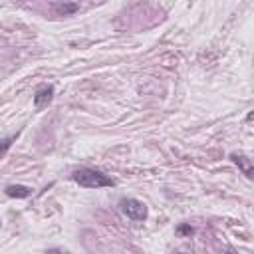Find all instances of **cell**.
I'll use <instances>...</instances> for the list:
<instances>
[{
    "mask_svg": "<svg viewBox=\"0 0 254 254\" xmlns=\"http://www.w3.org/2000/svg\"><path fill=\"white\" fill-rule=\"evenodd\" d=\"M6 194L10 198H28L32 194V189L24 187V185H8L6 187Z\"/></svg>",
    "mask_w": 254,
    "mask_h": 254,
    "instance_id": "5",
    "label": "cell"
},
{
    "mask_svg": "<svg viewBox=\"0 0 254 254\" xmlns=\"http://www.w3.org/2000/svg\"><path fill=\"white\" fill-rule=\"evenodd\" d=\"M52 97H54V87L52 85H40L36 89V93H34V105L36 107H44V105H48L52 101Z\"/></svg>",
    "mask_w": 254,
    "mask_h": 254,
    "instance_id": "3",
    "label": "cell"
},
{
    "mask_svg": "<svg viewBox=\"0 0 254 254\" xmlns=\"http://www.w3.org/2000/svg\"><path fill=\"white\" fill-rule=\"evenodd\" d=\"M177 234L183 236V238H190V236L194 234V228H192L190 224H179V226H177Z\"/></svg>",
    "mask_w": 254,
    "mask_h": 254,
    "instance_id": "7",
    "label": "cell"
},
{
    "mask_svg": "<svg viewBox=\"0 0 254 254\" xmlns=\"http://www.w3.org/2000/svg\"><path fill=\"white\" fill-rule=\"evenodd\" d=\"M54 10H56L60 16H67V14L77 12V4H75V2H56V4H54Z\"/></svg>",
    "mask_w": 254,
    "mask_h": 254,
    "instance_id": "6",
    "label": "cell"
},
{
    "mask_svg": "<svg viewBox=\"0 0 254 254\" xmlns=\"http://www.w3.org/2000/svg\"><path fill=\"white\" fill-rule=\"evenodd\" d=\"M16 141V135H12V137H6V139H2L0 141V159L6 155V151L12 147V143Z\"/></svg>",
    "mask_w": 254,
    "mask_h": 254,
    "instance_id": "8",
    "label": "cell"
},
{
    "mask_svg": "<svg viewBox=\"0 0 254 254\" xmlns=\"http://www.w3.org/2000/svg\"><path fill=\"white\" fill-rule=\"evenodd\" d=\"M121 212L131 220H145L147 218V206L137 198H123L119 202Z\"/></svg>",
    "mask_w": 254,
    "mask_h": 254,
    "instance_id": "2",
    "label": "cell"
},
{
    "mask_svg": "<svg viewBox=\"0 0 254 254\" xmlns=\"http://www.w3.org/2000/svg\"><path fill=\"white\" fill-rule=\"evenodd\" d=\"M230 159L238 165V169H242V173H244L248 179H252V175H254V167H252V161H250L246 155H236V153H232Z\"/></svg>",
    "mask_w": 254,
    "mask_h": 254,
    "instance_id": "4",
    "label": "cell"
},
{
    "mask_svg": "<svg viewBox=\"0 0 254 254\" xmlns=\"http://www.w3.org/2000/svg\"><path fill=\"white\" fill-rule=\"evenodd\" d=\"M73 181L79 187L85 189H103V187H113V179H109L105 173L97 171V169H89V167H81L77 171H73Z\"/></svg>",
    "mask_w": 254,
    "mask_h": 254,
    "instance_id": "1",
    "label": "cell"
}]
</instances>
